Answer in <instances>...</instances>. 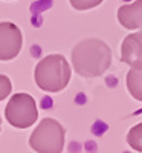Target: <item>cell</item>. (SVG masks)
Listing matches in <instances>:
<instances>
[{"mask_svg": "<svg viewBox=\"0 0 142 153\" xmlns=\"http://www.w3.org/2000/svg\"><path fill=\"white\" fill-rule=\"evenodd\" d=\"M70 57L75 72L84 78L104 75L112 65V49L99 38H86L76 43Z\"/></svg>", "mask_w": 142, "mask_h": 153, "instance_id": "obj_1", "label": "cell"}, {"mask_svg": "<svg viewBox=\"0 0 142 153\" xmlns=\"http://www.w3.org/2000/svg\"><path fill=\"white\" fill-rule=\"evenodd\" d=\"M70 75L72 71L67 60L60 54H50L38 61L34 80L44 92H60L69 84Z\"/></svg>", "mask_w": 142, "mask_h": 153, "instance_id": "obj_2", "label": "cell"}, {"mask_svg": "<svg viewBox=\"0 0 142 153\" xmlns=\"http://www.w3.org/2000/svg\"><path fill=\"white\" fill-rule=\"evenodd\" d=\"M66 130L54 118H43L29 136V146L37 153H61Z\"/></svg>", "mask_w": 142, "mask_h": 153, "instance_id": "obj_3", "label": "cell"}, {"mask_svg": "<svg viewBox=\"0 0 142 153\" xmlns=\"http://www.w3.org/2000/svg\"><path fill=\"white\" fill-rule=\"evenodd\" d=\"M5 117L12 127L28 129L38 118L37 103L29 94H14L5 107Z\"/></svg>", "mask_w": 142, "mask_h": 153, "instance_id": "obj_4", "label": "cell"}, {"mask_svg": "<svg viewBox=\"0 0 142 153\" xmlns=\"http://www.w3.org/2000/svg\"><path fill=\"white\" fill-rule=\"evenodd\" d=\"M23 46V35L12 22H0V61L16 58Z\"/></svg>", "mask_w": 142, "mask_h": 153, "instance_id": "obj_5", "label": "cell"}, {"mask_svg": "<svg viewBox=\"0 0 142 153\" xmlns=\"http://www.w3.org/2000/svg\"><path fill=\"white\" fill-rule=\"evenodd\" d=\"M121 61L132 69L142 71V31L128 34L121 45Z\"/></svg>", "mask_w": 142, "mask_h": 153, "instance_id": "obj_6", "label": "cell"}, {"mask_svg": "<svg viewBox=\"0 0 142 153\" xmlns=\"http://www.w3.org/2000/svg\"><path fill=\"white\" fill-rule=\"evenodd\" d=\"M118 22L125 29H142V0L121 6L118 9Z\"/></svg>", "mask_w": 142, "mask_h": 153, "instance_id": "obj_7", "label": "cell"}, {"mask_svg": "<svg viewBox=\"0 0 142 153\" xmlns=\"http://www.w3.org/2000/svg\"><path fill=\"white\" fill-rule=\"evenodd\" d=\"M127 89L130 95L138 100L142 101V71L138 69H130L127 74Z\"/></svg>", "mask_w": 142, "mask_h": 153, "instance_id": "obj_8", "label": "cell"}, {"mask_svg": "<svg viewBox=\"0 0 142 153\" xmlns=\"http://www.w3.org/2000/svg\"><path fill=\"white\" fill-rule=\"evenodd\" d=\"M127 144L133 150L142 153V123L133 126L127 133Z\"/></svg>", "mask_w": 142, "mask_h": 153, "instance_id": "obj_9", "label": "cell"}, {"mask_svg": "<svg viewBox=\"0 0 142 153\" xmlns=\"http://www.w3.org/2000/svg\"><path fill=\"white\" fill-rule=\"evenodd\" d=\"M69 3L76 11H87V9L99 6L102 3V0H69Z\"/></svg>", "mask_w": 142, "mask_h": 153, "instance_id": "obj_10", "label": "cell"}, {"mask_svg": "<svg viewBox=\"0 0 142 153\" xmlns=\"http://www.w3.org/2000/svg\"><path fill=\"white\" fill-rule=\"evenodd\" d=\"M11 91H12L11 80L8 78L6 75H0V101H3L5 98H8Z\"/></svg>", "mask_w": 142, "mask_h": 153, "instance_id": "obj_11", "label": "cell"}, {"mask_svg": "<svg viewBox=\"0 0 142 153\" xmlns=\"http://www.w3.org/2000/svg\"><path fill=\"white\" fill-rule=\"evenodd\" d=\"M0 130H2V118H0Z\"/></svg>", "mask_w": 142, "mask_h": 153, "instance_id": "obj_12", "label": "cell"}]
</instances>
